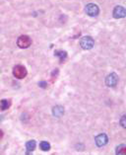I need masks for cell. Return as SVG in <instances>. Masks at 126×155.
<instances>
[{"instance_id":"1","label":"cell","mask_w":126,"mask_h":155,"mask_svg":"<svg viewBox=\"0 0 126 155\" xmlns=\"http://www.w3.org/2000/svg\"><path fill=\"white\" fill-rule=\"evenodd\" d=\"M94 45L95 41L93 40V38L89 36L83 37L81 41H80V46H81L83 50H91V48H94Z\"/></svg>"},{"instance_id":"2","label":"cell","mask_w":126,"mask_h":155,"mask_svg":"<svg viewBox=\"0 0 126 155\" xmlns=\"http://www.w3.org/2000/svg\"><path fill=\"white\" fill-rule=\"evenodd\" d=\"M27 69L23 65H16L13 68V75L18 79H23L27 76Z\"/></svg>"},{"instance_id":"3","label":"cell","mask_w":126,"mask_h":155,"mask_svg":"<svg viewBox=\"0 0 126 155\" xmlns=\"http://www.w3.org/2000/svg\"><path fill=\"white\" fill-rule=\"evenodd\" d=\"M17 45H18V47L21 48H27L32 45V40H31L30 37L26 36V35L21 36V37L18 38Z\"/></svg>"},{"instance_id":"4","label":"cell","mask_w":126,"mask_h":155,"mask_svg":"<svg viewBox=\"0 0 126 155\" xmlns=\"http://www.w3.org/2000/svg\"><path fill=\"white\" fill-rule=\"evenodd\" d=\"M85 11L86 13L89 15L91 17H96L99 15L100 13V8H99V6L94 4V3H90V4H88L85 8Z\"/></svg>"},{"instance_id":"5","label":"cell","mask_w":126,"mask_h":155,"mask_svg":"<svg viewBox=\"0 0 126 155\" xmlns=\"http://www.w3.org/2000/svg\"><path fill=\"white\" fill-rule=\"evenodd\" d=\"M118 83V75L116 73H110L105 78V84L108 87H114Z\"/></svg>"},{"instance_id":"6","label":"cell","mask_w":126,"mask_h":155,"mask_svg":"<svg viewBox=\"0 0 126 155\" xmlns=\"http://www.w3.org/2000/svg\"><path fill=\"white\" fill-rule=\"evenodd\" d=\"M95 141H96V144L99 147H102V146H105L106 143H108V135H106L105 134H99V135H97L96 137H95Z\"/></svg>"},{"instance_id":"7","label":"cell","mask_w":126,"mask_h":155,"mask_svg":"<svg viewBox=\"0 0 126 155\" xmlns=\"http://www.w3.org/2000/svg\"><path fill=\"white\" fill-rule=\"evenodd\" d=\"M113 17L116 19H120V18H124L126 12L123 6H116L115 8L113 9Z\"/></svg>"},{"instance_id":"8","label":"cell","mask_w":126,"mask_h":155,"mask_svg":"<svg viewBox=\"0 0 126 155\" xmlns=\"http://www.w3.org/2000/svg\"><path fill=\"white\" fill-rule=\"evenodd\" d=\"M52 114L55 117H61L64 114L63 107H61V106H55V107L52 109Z\"/></svg>"},{"instance_id":"9","label":"cell","mask_w":126,"mask_h":155,"mask_svg":"<svg viewBox=\"0 0 126 155\" xmlns=\"http://www.w3.org/2000/svg\"><path fill=\"white\" fill-rule=\"evenodd\" d=\"M11 106V101L10 100H6V99H3L0 101V110L1 111H5V110L9 109Z\"/></svg>"},{"instance_id":"10","label":"cell","mask_w":126,"mask_h":155,"mask_svg":"<svg viewBox=\"0 0 126 155\" xmlns=\"http://www.w3.org/2000/svg\"><path fill=\"white\" fill-rule=\"evenodd\" d=\"M54 55L60 59V61H63V60H65L67 58V52L64 51H55Z\"/></svg>"},{"instance_id":"11","label":"cell","mask_w":126,"mask_h":155,"mask_svg":"<svg viewBox=\"0 0 126 155\" xmlns=\"http://www.w3.org/2000/svg\"><path fill=\"white\" fill-rule=\"evenodd\" d=\"M36 145H37V143H36L35 140H30V141H28L26 143V148H27V150L29 151V152H32L33 150H35Z\"/></svg>"},{"instance_id":"12","label":"cell","mask_w":126,"mask_h":155,"mask_svg":"<svg viewBox=\"0 0 126 155\" xmlns=\"http://www.w3.org/2000/svg\"><path fill=\"white\" fill-rule=\"evenodd\" d=\"M40 148L43 151H48L50 149V144L47 141H41L40 143Z\"/></svg>"},{"instance_id":"13","label":"cell","mask_w":126,"mask_h":155,"mask_svg":"<svg viewBox=\"0 0 126 155\" xmlns=\"http://www.w3.org/2000/svg\"><path fill=\"white\" fill-rule=\"evenodd\" d=\"M125 153H126V146L124 144H121L116 148V154H125Z\"/></svg>"},{"instance_id":"14","label":"cell","mask_w":126,"mask_h":155,"mask_svg":"<svg viewBox=\"0 0 126 155\" xmlns=\"http://www.w3.org/2000/svg\"><path fill=\"white\" fill-rule=\"evenodd\" d=\"M125 120H126V116H122V118H121V120H120V124H121L122 127H126Z\"/></svg>"},{"instance_id":"15","label":"cell","mask_w":126,"mask_h":155,"mask_svg":"<svg viewBox=\"0 0 126 155\" xmlns=\"http://www.w3.org/2000/svg\"><path fill=\"white\" fill-rule=\"evenodd\" d=\"M39 86L41 87V88H47V83L45 82V81H40V82H39Z\"/></svg>"},{"instance_id":"16","label":"cell","mask_w":126,"mask_h":155,"mask_svg":"<svg viewBox=\"0 0 126 155\" xmlns=\"http://www.w3.org/2000/svg\"><path fill=\"white\" fill-rule=\"evenodd\" d=\"M2 137H3V131L0 130V139H1Z\"/></svg>"},{"instance_id":"17","label":"cell","mask_w":126,"mask_h":155,"mask_svg":"<svg viewBox=\"0 0 126 155\" xmlns=\"http://www.w3.org/2000/svg\"><path fill=\"white\" fill-rule=\"evenodd\" d=\"M2 119H3V117L1 116V117H0V122H1V120H2Z\"/></svg>"}]
</instances>
